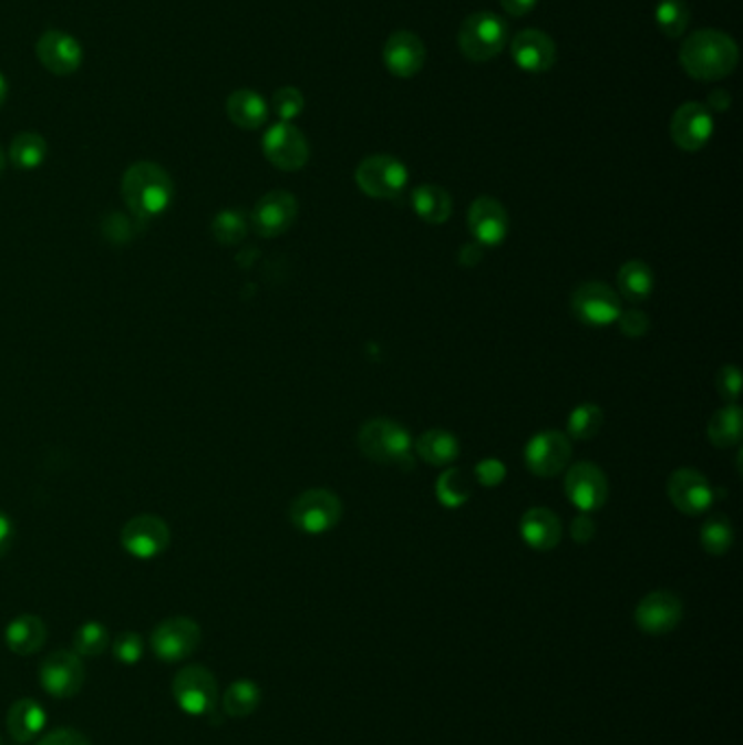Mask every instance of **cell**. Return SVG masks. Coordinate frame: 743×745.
Listing matches in <instances>:
<instances>
[{"label": "cell", "mask_w": 743, "mask_h": 745, "mask_svg": "<svg viewBox=\"0 0 743 745\" xmlns=\"http://www.w3.org/2000/svg\"><path fill=\"white\" fill-rule=\"evenodd\" d=\"M0 745H2V744H0Z\"/></svg>", "instance_id": "816d5d0a"}, {"label": "cell", "mask_w": 743, "mask_h": 745, "mask_svg": "<svg viewBox=\"0 0 743 745\" xmlns=\"http://www.w3.org/2000/svg\"><path fill=\"white\" fill-rule=\"evenodd\" d=\"M262 700V691L251 680H236L223 695V708L229 717L251 715Z\"/></svg>", "instance_id": "1f68e13d"}, {"label": "cell", "mask_w": 743, "mask_h": 745, "mask_svg": "<svg viewBox=\"0 0 743 745\" xmlns=\"http://www.w3.org/2000/svg\"><path fill=\"white\" fill-rule=\"evenodd\" d=\"M4 99H7V79L0 74V105L4 103Z\"/></svg>", "instance_id": "681fc988"}, {"label": "cell", "mask_w": 743, "mask_h": 745, "mask_svg": "<svg viewBox=\"0 0 743 745\" xmlns=\"http://www.w3.org/2000/svg\"><path fill=\"white\" fill-rule=\"evenodd\" d=\"M123 197L134 216L151 220L171 207L175 184L159 164L137 162L123 177Z\"/></svg>", "instance_id": "7a4b0ae2"}, {"label": "cell", "mask_w": 743, "mask_h": 745, "mask_svg": "<svg viewBox=\"0 0 743 745\" xmlns=\"http://www.w3.org/2000/svg\"><path fill=\"white\" fill-rule=\"evenodd\" d=\"M2 168H4V155H2V148H0V173H2Z\"/></svg>", "instance_id": "f907efd6"}, {"label": "cell", "mask_w": 743, "mask_h": 745, "mask_svg": "<svg viewBox=\"0 0 743 745\" xmlns=\"http://www.w3.org/2000/svg\"><path fill=\"white\" fill-rule=\"evenodd\" d=\"M47 153H49V146H47V139L40 136V134H20V136L13 137L11 142V148H9V157H11V164L20 170H35L44 164L47 159Z\"/></svg>", "instance_id": "4dcf8cb0"}, {"label": "cell", "mask_w": 743, "mask_h": 745, "mask_svg": "<svg viewBox=\"0 0 743 745\" xmlns=\"http://www.w3.org/2000/svg\"><path fill=\"white\" fill-rule=\"evenodd\" d=\"M617 286L628 301L639 303L650 297L654 288V272L646 262L639 260L626 262L617 272Z\"/></svg>", "instance_id": "f546056e"}, {"label": "cell", "mask_w": 743, "mask_h": 745, "mask_svg": "<svg viewBox=\"0 0 743 745\" xmlns=\"http://www.w3.org/2000/svg\"><path fill=\"white\" fill-rule=\"evenodd\" d=\"M35 55L40 64L53 74L66 76L83 64L81 44L68 35L66 31H47L35 44Z\"/></svg>", "instance_id": "ac0fdd59"}, {"label": "cell", "mask_w": 743, "mask_h": 745, "mask_svg": "<svg viewBox=\"0 0 743 745\" xmlns=\"http://www.w3.org/2000/svg\"><path fill=\"white\" fill-rule=\"evenodd\" d=\"M706 434L715 447L740 445L743 434L742 407L731 404V406L718 410L709 421Z\"/></svg>", "instance_id": "f1b7e54d"}, {"label": "cell", "mask_w": 743, "mask_h": 745, "mask_svg": "<svg viewBox=\"0 0 743 745\" xmlns=\"http://www.w3.org/2000/svg\"><path fill=\"white\" fill-rule=\"evenodd\" d=\"M605 425V412L596 404H580L574 407L567 418V430L576 441H589L598 436Z\"/></svg>", "instance_id": "836d02e7"}, {"label": "cell", "mask_w": 743, "mask_h": 745, "mask_svg": "<svg viewBox=\"0 0 743 745\" xmlns=\"http://www.w3.org/2000/svg\"><path fill=\"white\" fill-rule=\"evenodd\" d=\"M539 0H502V7L506 9V13L515 15V18H522L526 13H530L535 7H537Z\"/></svg>", "instance_id": "7dc6e473"}, {"label": "cell", "mask_w": 743, "mask_h": 745, "mask_svg": "<svg viewBox=\"0 0 743 745\" xmlns=\"http://www.w3.org/2000/svg\"><path fill=\"white\" fill-rule=\"evenodd\" d=\"M123 549L137 560L162 556L171 545V528L155 515H137L130 519L121 532Z\"/></svg>", "instance_id": "30bf717a"}, {"label": "cell", "mask_w": 743, "mask_h": 745, "mask_svg": "<svg viewBox=\"0 0 743 745\" xmlns=\"http://www.w3.org/2000/svg\"><path fill=\"white\" fill-rule=\"evenodd\" d=\"M384 64L391 74L410 79L425 64V44L412 31H395L384 44Z\"/></svg>", "instance_id": "7402d4cb"}, {"label": "cell", "mask_w": 743, "mask_h": 745, "mask_svg": "<svg viewBox=\"0 0 743 745\" xmlns=\"http://www.w3.org/2000/svg\"><path fill=\"white\" fill-rule=\"evenodd\" d=\"M508 42V24L493 11H475L458 31V49L472 62L497 58Z\"/></svg>", "instance_id": "3957f363"}, {"label": "cell", "mask_w": 743, "mask_h": 745, "mask_svg": "<svg viewBox=\"0 0 743 745\" xmlns=\"http://www.w3.org/2000/svg\"><path fill=\"white\" fill-rule=\"evenodd\" d=\"M211 234L220 245H238L247 236V218L238 209H225L216 214Z\"/></svg>", "instance_id": "74e56055"}, {"label": "cell", "mask_w": 743, "mask_h": 745, "mask_svg": "<svg viewBox=\"0 0 743 745\" xmlns=\"http://www.w3.org/2000/svg\"><path fill=\"white\" fill-rule=\"evenodd\" d=\"M475 477L484 486H497L506 477V465L495 461V458H486L475 467Z\"/></svg>", "instance_id": "7bdbcfd3"}, {"label": "cell", "mask_w": 743, "mask_h": 745, "mask_svg": "<svg viewBox=\"0 0 743 745\" xmlns=\"http://www.w3.org/2000/svg\"><path fill=\"white\" fill-rule=\"evenodd\" d=\"M668 495L684 515H702L713 506L715 493L709 479L695 469H678L670 475Z\"/></svg>", "instance_id": "2e32d148"}, {"label": "cell", "mask_w": 743, "mask_h": 745, "mask_svg": "<svg viewBox=\"0 0 743 745\" xmlns=\"http://www.w3.org/2000/svg\"><path fill=\"white\" fill-rule=\"evenodd\" d=\"M522 537L533 549L547 551L554 549L560 537H563V526L560 519L547 510V508H533L522 517Z\"/></svg>", "instance_id": "d4e9b609"}, {"label": "cell", "mask_w": 743, "mask_h": 745, "mask_svg": "<svg viewBox=\"0 0 743 745\" xmlns=\"http://www.w3.org/2000/svg\"><path fill=\"white\" fill-rule=\"evenodd\" d=\"M355 184L373 199H395L407 186V168L393 155H371L355 168Z\"/></svg>", "instance_id": "52a82bcc"}, {"label": "cell", "mask_w": 743, "mask_h": 745, "mask_svg": "<svg viewBox=\"0 0 743 745\" xmlns=\"http://www.w3.org/2000/svg\"><path fill=\"white\" fill-rule=\"evenodd\" d=\"M436 495L443 506L458 508L473 495L472 477L463 469H447L436 482Z\"/></svg>", "instance_id": "d6a6232c"}, {"label": "cell", "mask_w": 743, "mask_h": 745, "mask_svg": "<svg viewBox=\"0 0 743 745\" xmlns=\"http://www.w3.org/2000/svg\"><path fill=\"white\" fill-rule=\"evenodd\" d=\"M740 62V49L735 40L715 29H702L691 33L680 46V64L684 72L698 81H720Z\"/></svg>", "instance_id": "6da1fadb"}, {"label": "cell", "mask_w": 743, "mask_h": 745, "mask_svg": "<svg viewBox=\"0 0 743 745\" xmlns=\"http://www.w3.org/2000/svg\"><path fill=\"white\" fill-rule=\"evenodd\" d=\"M49 630L38 614H20L4 628V643L13 654L31 656L47 643Z\"/></svg>", "instance_id": "cb8c5ba5"}, {"label": "cell", "mask_w": 743, "mask_h": 745, "mask_svg": "<svg viewBox=\"0 0 743 745\" xmlns=\"http://www.w3.org/2000/svg\"><path fill=\"white\" fill-rule=\"evenodd\" d=\"M731 107V94L726 90H713L709 94V107L713 112H726Z\"/></svg>", "instance_id": "c3c4849f"}, {"label": "cell", "mask_w": 743, "mask_h": 745, "mask_svg": "<svg viewBox=\"0 0 743 745\" xmlns=\"http://www.w3.org/2000/svg\"><path fill=\"white\" fill-rule=\"evenodd\" d=\"M35 745H92L90 739L74 728H58L49 735H44Z\"/></svg>", "instance_id": "ee69618b"}, {"label": "cell", "mask_w": 743, "mask_h": 745, "mask_svg": "<svg viewBox=\"0 0 743 745\" xmlns=\"http://www.w3.org/2000/svg\"><path fill=\"white\" fill-rule=\"evenodd\" d=\"M657 24L663 35L668 38H680L691 20L689 4L684 0H661L654 11Z\"/></svg>", "instance_id": "d590c367"}, {"label": "cell", "mask_w": 743, "mask_h": 745, "mask_svg": "<svg viewBox=\"0 0 743 745\" xmlns=\"http://www.w3.org/2000/svg\"><path fill=\"white\" fill-rule=\"evenodd\" d=\"M715 386L720 391V395L724 400L737 402L742 395V373L737 366H722L718 377H715Z\"/></svg>", "instance_id": "b9f144b4"}, {"label": "cell", "mask_w": 743, "mask_h": 745, "mask_svg": "<svg viewBox=\"0 0 743 745\" xmlns=\"http://www.w3.org/2000/svg\"><path fill=\"white\" fill-rule=\"evenodd\" d=\"M342 517V504L337 493L328 488H312L301 493L290 506V521L306 535H326Z\"/></svg>", "instance_id": "5b68a950"}, {"label": "cell", "mask_w": 743, "mask_h": 745, "mask_svg": "<svg viewBox=\"0 0 743 745\" xmlns=\"http://www.w3.org/2000/svg\"><path fill=\"white\" fill-rule=\"evenodd\" d=\"M682 619V604L670 591H654L646 596L634 610L637 625L648 634H665Z\"/></svg>", "instance_id": "d6986e66"}, {"label": "cell", "mask_w": 743, "mask_h": 745, "mask_svg": "<svg viewBox=\"0 0 743 745\" xmlns=\"http://www.w3.org/2000/svg\"><path fill=\"white\" fill-rule=\"evenodd\" d=\"M571 458V443L563 432H540L526 447V465L539 477L558 475Z\"/></svg>", "instance_id": "9a60e30c"}, {"label": "cell", "mask_w": 743, "mask_h": 745, "mask_svg": "<svg viewBox=\"0 0 743 745\" xmlns=\"http://www.w3.org/2000/svg\"><path fill=\"white\" fill-rule=\"evenodd\" d=\"M297 214H299V205L290 193L272 190L254 207L251 223H254V229L262 238H275V236L286 234L292 227V223L297 220Z\"/></svg>", "instance_id": "e0dca14e"}, {"label": "cell", "mask_w": 743, "mask_h": 745, "mask_svg": "<svg viewBox=\"0 0 743 745\" xmlns=\"http://www.w3.org/2000/svg\"><path fill=\"white\" fill-rule=\"evenodd\" d=\"M110 645V632L101 621H85L72 637V648L79 656H99Z\"/></svg>", "instance_id": "e575fe53"}, {"label": "cell", "mask_w": 743, "mask_h": 745, "mask_svg": "<svg viewBox=\"0 0 743 745\" xmlns=\"http://www.w3.org/2000/svg\"><path fill=\"white\" fill-rule=\"evenodd\" d=\"M571 310L585 325L605 328L619 319L621 301L612 288L600 281L582 283L571 297Z\"/></svg>", "instance_id": "8fae6325"}, {"label": "cell", "mask_w": 743, "mask_h": 745, "mask_svg": "<svg viewBox=\"0 0 743 745\" xmlns=\"http://www.w3.org/2000/svg\"><path fill=\"white\" fill-rule=\"evenodd\" d=\"M202 643V628L190 617H171L151 632V650L164 663L190 659Z\"/></svg>", "instance_id": "8992f818"}, {"label": "cell", "mask_w": 743, "mask_h": 745, "mask_svg": "<svg viewBox=\"0 0 743 745\" xmlns=\"http://www.w3.org/2000/svg\"><path fill=\"white\" fill-rule=\"evenodd\" d=\"M412 207L416 216L430 225H441L452 216V197L447 190L434 184H423L412 193Z\"/></svg>", "instance_id": "83f0119b"}, {"label": "cell", "mask_w": 743, "mask_h": 745, "mask_svg": "<svg viewBox=\"0 0 743 745\" xmlns=\"http://www.w3.org/2000/svg\"><path fill=\"white\" fill-rule=\"evenodd\" d=\"M565 493L580 513H594L607 501V475L591 463H578L567 472Z\"/></svg>", "instance_id": "4fadbf2b"}, {"label": "cell", "mask_w": 743, "mask_h": 745, "mask_svg": "<svg viewBox=\"0 0 743 745\" xmlns=\"http://www.w3.org/2000/svg\"><path fill=\"white\" fill-rule=\"evenodd\" d=\"M713 130L715 123L711 110L695 101L680 105L670 123V136L682 151H700L713 136Z\"/></svg>", "instance_id": "5bb4252c"}, {"label": "cell", "mask_w": 743, "mask_h": 745, "mask_svg": "<svg viewBox=\"0 0 743 745\" xmlns=\"http://www.w3.org/2000/svg\"><path fill=\"white\" fill-rule=\"evenodd\" d=\"M617 323H619L621 334L628 339H643L650 330V319L641 310H626V312L621 310Z\"/></svg>", "instance_id": "60d3db41"}, {"label": "cell", "mask_w": 743, "mask_h": 745, "mask_svg": "<svg viewBox=\"0 0 743 745\" xmlns=\"http://www.w3.org/2000/svg\"><path fill=\"white\" fill-rule=\"evenodd\" d=\"M306 107V99L303 94L292 87V85H286V87H279L275 94H272V112L277 114L279 123H290L295 121L297 116H301Z\"/></svg>", "instance_id": "f35d334b"}, {"label": "cell", "mask_w": 743, "mask_h": 745, "mask_svg": "<svg viewBox=\"0 0 743 745\" xmlns=\"http://www.w3.org/2000/svg\"><path fill=\"white\" fill-rule=\"evenodd\" d=\"M416 454L432 467H447L458 458L461 445L454 434L445 430H430L419 436Z\"/></svg>", "instance_id": "4316f807"}, {"label": "cell", "mask_w": 743, "mask_h": 745, "mask_svg": "<svg viewBox=\"0 0 743 745\" xmlns=\"http://www.w3.org/2000/svg\"><path fill=\"white\" fill-rule=\"evenodd\" d=\"M112 652H114V659L123 665H135L142 654H144V641L140 634L135 632H123L118 634V639L112 643Z\"/></svg>", "instance_id": "ab89813d"}, {"label": "cell", "mask_w": 743, "mask_h": 745, "mask_svg": "<svg viewBox=\"0 0 743 745\" xmlns=\"http://www.w3.org/2000/svg\"><path fill=\"white\" fill-rule=\"evenodd\" d=\"M733 539H735V532H733V526L726 517L715 515L702 526L700 541H702V547L713 556L726 553L733 545Z\"/></svg>", "instance_id": "8d00e7d4"}, {"label": "cell", "mask_w": 743, "mask_h": 745, "mask_svg": "<svg viewBox=\"0 0 743 745\" xmlns=\"http://www.w3.org/2000/svg\"><path fill=\"white\" fill-rule=\"evenodd\" d=\"M47 726V711L33 697L16 700L7 713V731L13 742L29 744L33 742Z\"/></svg>", "instance_id": "603a6c76"}, {"label": "cell", "mask_w": 743, "mask_h": 745, "mask_svg": "<svg viewBox=\"0 0 743 745\" xmlns=\"http://www.w3.org/2000/svg\"><path fill=\"white\" fill-rule=\"evenodd\" d=\"M594 535H596V524L589 517V513L578 515L574 519V526H571V537L578 542H589L594 539Z\"/></svg>", "instance_id": "f6af8a7d"}, {"label": "cell", "mask_w": 743, "mask_h": 745, "mask_svg": "<svg viewBox=\"0 0 743 745\" xmlns=\"http://www.w3.org/2000/svg\"><path fill=\"white\" fill-rule=\"evenodd\" d=\"M173 695L177 706L193 717L214 713L218 700V686L214 674L202 665H186L173 680Z\"/></svg>", "instance_id": "ba28073f"}, {"label": "cell", "mask_w": 743, "mask_h": 745, "mask_svg": "<svg viewBox=\"0 0 743 745\" xmlns=\"http://www.w3.org/2000/svg\"><path fill=\"white\" fill-rule=\"evenodd\" d=\"M262 151L279 170H299L310 159V144L292 123H277L262 137Z\"/></svg>", "instance_id": "9c48e42d"}, {"label": "cell", "mask_w": 743, "mask_h": 745, "mask_svg": "<svg viewBox=\"0 0 743 745\" xmlns=\"http://www.w3.org/2000/svg\"><path fill=\"white\" fill-rule=\"evenodd\" d=\"M85 682V668L76 652L60 650L44 659L40 665V684L42 689L60 700L74 697Z\"/></svg>", "instance_id": "7c38bea8"}, {"label": "cell", "mask_w": 743, "mask_h": 745, "mask_svg": "<svg viewBox=\"0 0 743 745\" xmlns=\"http://www.w3.org/2000/svg\"><path fill=\"white\" fill-rule=\"evenodd\" d=\"M360 452L380 465H400L410 461L412 438L400 423L391 418H371L358 432Z\"/></svg>", "instance_id": "277c9868"}, {"label": "cell", "mask_w": 743, "mask_h": 745, "mask_svg": "<svg viewBox=\"0 0 743 745\" xmlns=\"http://www.w3.org/2000/svg\"><path fill=\"white\" fill-rule=\"evenodd\" d=\"M227 116L240 130H260L269 118V105L254 90H236L227 99Z\"/></svg>", "instance_id": "484cf974"}, {"label": "cell", "mask_w": 743, "mask_h": 745, "mask_svg": "<svg viewBox=\"0 0 743 745\" xmlns=\"http://www.w3.org/2000/svg\"><path fill=\"white\" fill-rule=\"evenodd\" d=\"M513 62L524 72H547L556 64V44L539 29H526L510 42Z\"/></svg>", "instance_id": "ffe728a7"}, {"label": "cell", "mask_w": 743, "mask_h": 745, "mask_svg": "<svg viewBox=\"0 0 743 745\" xmlns=\"http://www.w3.org/2000/svg\"><path fill=\"white\" fill-rule=\"evenodd\" d=\"M13 539H16L13 521L9 519V515H4V513L0 510V558L11 549Z\"/></svg>", "instance_id": "bcb514c9"}, {"label": "cell", "mask_w": 743, "mask_h": 745, "mask_svg": "<svg viewBox=\"0 0 743 745\" xmlns=\"http://www.w3.org/2000/svg\"><path fill=\"white\" fill-rule=\"evenodd\" d=\"M469 229L479 247H495L508 234L506 207L493 197H479L469 207Z\"/></svg>", "instance_id": "44dd1931"}]
</instances>
